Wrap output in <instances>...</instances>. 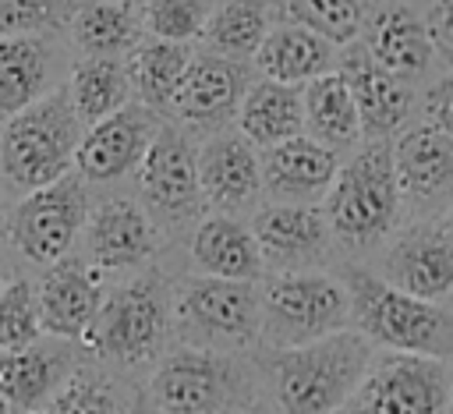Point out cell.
<instances>
[{"label":"cell","mask_w":453,"mask_h":414,"mask_svg":"<svg viewBox=\"0 0 453 414\" xmlns=\"http://www.w3.org/2000/svg\"><path fill=\"white\" fill-rule=\"evenodd\" d=\"M372 354L375 343L354 326L290 347L258 343L251 354L258 400L273 414H336L357 389Z\"/></svg>","instance_id":"6da1fadb"},{"label":"cell","mask_w":453,"mask_h":414,"mask_svg":"<svg viewBox=\"0 0 453 414\" xmlns=\"http://www.w3.org/2000/svg\"><path fill=\"white\" fill-rule=\"evenodd\" d=\"M350 294V326L382 350H411L453 361V308L407 294L372 269L343 272Z\"/></svg>","instance_id":"7a4b0ae2"},{"label":"cell","mask_w":453,"mask_h":414,"mask_svg":"<svg viewBox=\"0 0 453 414\" xmlns=\"http://www.w3.org/2000/svg\"><path fill=\"white\" fill-rule=\"evenodd\" d=\"M149 400L163 414H244L258 400L251 357L205 347H173L156 357Z\"/></svg>","instance_id":"3957f363"},{"label":"cell","mask_w":453,"mask_h":414,"mask_svg":"<svg viewBox=\"0 0 453 414\" xmlns=\"http://www.w3.org/2000/svg\"><path fill=\"white\" fill-rule=\"evenodd\" d=\"M400 202L403 195L393 173L389 138H365L350 159H340V170L322 198V212L333 241L347 248H372L396 226Z\"/></svg>","instance_id":"277c9868"},{"label":"cell","mask_w":453,"mask_h":414,"mask_svg":"<svg viewBox=\"0 0 453 414\" xmlns=\"http://www.w3.org/2000/svg\"><path fill=\"white\" fill-rule=\"evenodd\" d=\"M258 280L191 272L170 287V333L188 347L244 354L258 343Z\"/></svg>","instance_id":"5b68a950"},{"label":"cell","mask_w":453,"mask_h":414,"mask_svg":"<svg viewBox=\"0 0 453 414\" xmlns=\"http://www.w3.org/2000/svg\"><path fill=\"white\" fill-rule=\"evenodd\" d=\"M81 131L67 88H50L0 124V180L21 195L57 180L74 166Z\"/></svg>","instance_id":"8992f818"},{"label":"cell","mask_w":453,"mask_h":414,"mask_svg":"<svg viewBox=\"0 0 453 414\" xmlns=\"http://www.w3.org/2000/svg\"><path fill=\"white\" fill-rule=\"evenodd\" d=\"M166 336L170 287L159 269H145L103 297L81 347L106 364H145L159 357Z\"/></svg>","instance_id":"52a82bcc"},{"label":"cell","mask_w":453,"mask_h":414,"mask_svg":"<svg viewBox=\"0 0 453 414\" xmlns=\"http://www.w3.org/2000/svg\"><path fill=\"white\" fill-rule=\"evenodd\" d=\"M258 297H262L258 343L265 347L308 343L350 326V294L343 280L326 272H311V269L269 272V280L258 287Z\"/></svg>","instance_id":"ba28073f"},{"label":"cell","mask_w":453,"mask_h":414,"mask_svg":"<svg viewBox=\"0 0 453 414\" xmlns=\"http://www.w3.org/2000/svg\"><path fill=\"white\" fill-rule=\"evenodd\" d=\"M449 386V361L375 347L357 389L336 414H446Z\"/></svg>","instance_id":"9c48e42d"},{"label":"cell","mask_w":453,"mask_h":414,"mask_svg":"<svg viewBox=\"0 0 453 414\" xmlns=\"http://www.w3.org/2000/svg\"><path fill=\"white\" fill-rule=\"evenodd\" d=\"M85 219L88 188L78 170H67L57 180L25 191V198L7 216V241L25 262L50 265L74 248Z\"/></svg>","instance_id":"30bf717a"},{"label":"cell","mask_w":453,"mask_h":414,"mask_svg":"<svg viewBox=\"0 0 453 414\" xmlns=\"http://www.w3.org/2000/svg\"><path fill=\"white\" fill-rule=\"evenodd\" d=\"M134 180L138 198L156 223H184L202 209L195 145L177 124H159L134 166Z\"/></svg>","instance_id":"8fae6325"},{"label":"cell","mask_w":453,"mask_h":414,"mask_svg":"<svg viewBox=\"0 0 453 414\" xmlns=\"http://www.w3.org/2000/svg\"><path fill=\"white\" fill-rule=\"evenodd\" d=\"M248 85H251V71L244 60L223 57L212 50H198L188 60L166 113H173L191 131L212 134V131L226 127V120H234Z\"/></svg>","instance_id":"7c38bea8"},{"label":"cell","mask_w":453,"mask_h":414,"mask_svg":"<svg viewBox=\"0 0 453 414\" xmlns=\"http://www.w3.org/2000/svg\"><path fill=\"white\" fill-rule=\"evenodd\" d=\"M163 113H156L145 103H127L117 113L88 124L78 138L74 149V170L81 173L85 184H113L120 177H127L142 152L149 149V142L159 131Z\"/></svg>","instance_id":"4fadbf2b"},{"label":"cell","mask_w":453,"mask_h":414,"mask_svg":"<svg viewBox=\"0 0 453 414\" xmlns=\"http://www.w3.org/2000/svg\"><path fill=\"white\" fill-rule=\"evenodd\" d=\"M35 297H39L42 333L81 343L106 297L103 269L67 251L64 258L42 265V276L35 280Z\"/></svg>","instance_id":"5bb4252c"},{"label":"cell","mask_w":453,"mask_h":414,"mask_svg":"<svg viewBox=\"0 0 453 414\" xmlns=\"http://www.w3.org/2000/svg\"><path fill=\"white\" fill-rule=\"evenodd\" d=\"M251 234L258 241L262 262L273 272L311 269L333 248V230L326 223L322 205L304 202H273L255 212Z\"/></svg>","instance_id":"9a60e30c"},{"label":"cell","mask_w":453,"mask_h":414,"mask_svg":"<svg viewBox=\"0 0 453 414\" xmlns=\"http://www.w3.org/2000/svg\"><path fill=\"white\" fill-rule=\"evenodd\" d=\"M379 276L428 301L449 297L453 294V230L442 223H414L400 230L382 251Z\"/></svg>","instance_id":"2e32d148"},{"label":"cell","mask_w":453,"mask_h":414,"mask_svg":"<svg viewBox=\"0 0 453 414\" xmlns=\"http://www.w3.org/2000/svg\"><path fill=\"white\" fill-rule=\"evenodd\" d=\"M336 67L343 71V78L350 85V96H354V106H357V117H361V134L365 138H393L414 110L411 81L386 71L361 46V39L340 46Z\"/></svg>","instance_id":"e0dca14e"},{"label":"cell","mask_w":453,"mask_h":414,"mask_svg":"<svg viewBox=\"0 0 453 414\" xmlns=\"http://www.w3.org/2000/svg\"><path fill=\"white\" fill-rule=\"evenodd\" d=\"M195 166H198V188L202 202L212 205L216 212H241L251 209L262 195V163L258 149L234 127L212 131L198 149H195Z\"/></svg>","instance_id":"ac0fdd59"},{"label":"cell","mask_w":453,"mask_h":414,"mask_svg":"<svg viewBox=\"0 0 453 414\" xmlns=\"http://www.w3.org/2000/svg\"><path fill=\"white\" fill-rule=\"evenodd\" d=\"M85 364V347L78 340L39 336L21 350L0 354V396L11 403L14 414L42 410L46 400Z\"/></svg>","instance_id":"d6986e66"},{"label":"cell","mask_w":453,"mask_h":414,"mask_svg":"<svg viewBox=\"0 0 453 414\" xmlns=\"http://www.w3.org/2000/svg\"><path fill=\"white\" fill-rule=\"evenodd\" d=\"M85 234V258L103 272L134 269L159 248V223L149 209L134 198H106L88 209L81 226Z\"/></svg>","instance_id":"ffe728a7"},{"label":"cell","mask_w":453,"mask_h":414,"mask_svg":"<svg viewBox=\"0 0 453 414\" xmlns=\"http://www.w3.org/2000/svg\"><path fill=\"white\" fill-rule=\"evenodd\" d=\"M258 163H262V191L273 202L319 205L340 170V152L301 131L294 138L265 145Z\"/></svg>","instance_id":"44dd1931"},{"label":"cell","mask_w":453,"mask_h":414,"mask_svg":"<svg viewBox=\"0 0 453 414\" xmlns=\"http://www.w3.org/2000/svg\"><path fill=\"white\" fill-rule=\"evenodd\" d=\"M361 46L393 74L403 81H418L428 74L435 50L425 28V18H418L407 4L400 0H382L375 4L372 14H365L361 28Z\"/></svg>","instance_id":"7402d4cb"},{"label":"cell","mask_w":453,"mask_h":414,"mask_svg":"<svg viewBox=\"0 0 453 414\" xmlns=\"http://www.w3.org/2000/svg\"><path fill=\"white\" fill-rule=\"evenodd\" d=\"M393 173L400 195L411 202H432L453 188V138L435 124L400 127L389 142Z\"/></svg>","instance_id":"603a6c76"},{"label":"cell","mask_w":453,"mask_h":414,"mask_svg":"<svg viewBox=\"0 0 453 414\" xmlns=\"http://www.w3.org/2000/svg\"><path fill=\"white\" fill-rule=\"evenodd\" d=\"M188 258L195 272L223 280H262L265 272L251 223H241L230 212H212L191 230Z\"/></svg>","instance_id":"cb8c5ba5"},{"label":"cell","mask_w":453,"mask_h":414,"mask_svg":"<svg viewBox=\"0 0 453 414\" xmlns=\"http://www.w3.org/2000/svg\"><path fill=\"white\" fill-rule=\"evenodd\" d=\"M336 53H340V46H333L319 32L283 18L280 25H269V32L258 42L251 60H255L262 78H276V81H287V85H304L315 74L336 67Z\"/></svg>","instance_id":"d4e9b609"},{"label":"cell","mask_w":453,"mask_h":414,"mask_svg":"<svg viewBox=\"0 0 453 414\" xmlns=\"http://www.w3.org/2000/svg\"><path fill=\"white\" fill-rule=\"evenodd\" d=\"M57 50L46 35H4L0 39V120L42 99L53 85Z\"/></svg>","instance_id":"484cf974"},{"label":"cell","mask_w":453,"mask_h":414,"mask_svg":"<svg viewBox=\"0 0 453 414\" xmlns=\"http://www.w3.org/2000/svg\"><path fill=\"white\" fill-rule=\"evenodd\" d=\"M301 113H304V131L315 142L329 145L333 152H343L365 142L361 117L340 67H329L301 85Z\"/></svg>","instance_id":"4316f807"},{"label":"cell","mask_w":453,"mask_h":414,"mask_svg":"<svg viewBox=\"0 0 453 414\" xmlns=\"http://www.w3.org/2000/svg\"><path fill=\"white\" fill-rule=\"evenodd\" d=\"M234 124L255 149H265V145H276L283 138L301 134L304 131L301 85H287V81H276V78L251 81L241 96Z\"/></svg>","instance_id":"83f0119b"},{"label":"cell","mask_w":453,"mask_h":414,"mask_svg":"<svg viewBox=\"0 0 453 414\" xmlns=\"http://www.w3.org/2000/svg\"><path fill=\"white\" fill-rule=\"evenodd\" d=\"M64 28L85 57H124L142 39V14L134 0H81Z\"/></svg>","instance_id":"f1b7e54d"},{"label":"cell","mask_w":453,"mask_h":414,"mask_svg":"<svg viewBox=\"0 0 453 414\" xmlns=\"http://www.w3.org/2000/svg\"><path fill=\"white\" fill-rule=\"evenodd\" d=\"M191 53H195L191 42H173V39H156V35L138 39L124 60L131 96L138 103L152 106L156 113H166Z\"/></svg>","instance_id":"f546056e"},{"label":"cell","mask_w":453,"mask_h":414,"mask_svg":"<svg viewBox=\"0 0 453 414\" xmlns=\"http://www.w3.org/2000/svg\"><path fill=\"white\" fill-rule=\"evenodd\" d=\"M64 88H67V99L81 127L131 103V81H127V67L120 57H81L71 67Z\"/></svg>","instance_id":"4dcf8cb0"},{"label":"cell","mask_w":453,"mask_h":414,"mask_svg":"<svg viewBox=\"0 0 453 414\" xmlns=\"http://www.w3.org/2000/svg\"><path fill=\"white\" fill-rule=\"evenodd\" d=\"M269 25H273V0H223L216 11H209L198 39L212 53L251 60Z\"/></svg>","instance_id":"1f68e13d"},{"label":"cell","mask_w":453,"mask_h":414,"mask_svg":"<svg viewBox=\"0 0 453 414\" xmlns=\"http://www.w3.org/2000/svg\"><path fill=\"white\" fill-rule=\"evenodd\" d=\"M127 389L113 372L78 364V372L46 400L42 414H127Z\"/></svg>","instance_id":"d6a6232c"},{"label":"cell","mask_w":453,"mask_h":414,"mask_svg":"<svg viewBox=\"0 0 453 414\" xmlns=\"http://www.w3.org/2000/svg\"><path fill=\"white\" fill-rule=\"evenodd\" d=\"M287 21H297L333 46H347L361 39L365 28V0H280Z\"/></svg>","instance_id":"836d02e7"},{"label":"cell","mask_w":453,"mask_h":414,"mask_svg":"<svg viewBox=\"0 0 453 414\" xmlns=\"http://www.w3.org/2000/svg\"><path fill=\"white\" fill-rule=\"evenodd\" d=\"M39 336H42V318H39L35 280L11 276L0 287V354L21 350Z\"/></svg>","instance_id":"e575fe53"},{"label":"cell","mask_w":453,"mask_h":414,"mask_svg":"<svg viewBox=\"0 0 453 414\" xmlns=\"http://www.w3.org/2000/svg\"><path fill=\"white\" fill-rule=\"evenodd\" d=\"M142 32L173 42H195L209 18V0H142Z\"/></svg>","instance_id":"d590c367"},{"label":"cell","mask_w":453,"mask_h":414,"mask_svg":"<svg viewBox=\"0 0 453 414\" xmlns=\"http://www.w3.org/2000/svg\"><path fill=\"white\" fill-rule=\"evenodd\" d=\"M71 0H0V39L4 35H50L67 25Z\"/></svg>","instance_id":"8d00e7d4"},{"label":"cell","mask_w":453,"mask_h":414,"mask_svg":"<svg viewBox=\"0 0 453 414\" xmlns=\"http://www.w3.org/2000/svg\"><path fill=\"white\" fill-rule=\"evenodd\" d=\"M425 28L435 57H442L453 67V0H432L425 11Z\"/></svg>","instance_id":"74e56055"},{"label":"cell","mask_w":453,"mask_h":414,"mask_svg":"<svg viewBox=\"0 0 453 414\" xmlns=\"http://www.w3.org/2000/svg\"><path fill=\"white\" fill-rule=\"evenodd\" d=\"M425 120L442 127L453 138V71L428 85V92H425Z\"/></svg>","instance_id":"f35d334b"},{"label":"cell","mask_w":453,"mask_h":414,"mask_svg":"<svg viewBox=\"0 0 453 414\" xmlns=\"http://www.w3.org/2000/svg\"><path fill=\"white\" fill-rule=\"evenodd\" d=\"M127 414H163L152 400H131V407H127Z\"/></svg>","instance_id":"ab89813d"},{"label":"cell","mask_w":453,"mask_h":414,"mask_svg":"<svg viewBox=\"0 0 453 414\" xmlns=\"http://www.w3.org/2000/svg\"><path fill=\"white\" fill-rule=\"evenodd\" d=\"M11 276H14V272L7 269V258H4V251H0V287H4V283H7Z\"/></svg>","instance_id":"60d3db41"},{"label":"cell","mask_w":453,"mask_h":414,"mask_svg":"<svg viewBox=\"0 0 453 414\" xmlns=\"http://www.w3.org/2000/svg\"><path fill=\"white\" fill-rule=\"evenodd\" d=\"M0 414H14V410H11V403H7L4 396H0Z\"/></svg>","instance_id":"b9f144b4"},{"label":"cell","mask_w":453,"mask_h":414,"mask_svg":"<svg viewBox=\"0 0 453 414\" xmlns=\"http://www.w3.org/2000/svg\"><path fill=\"white\" fill-rule=\"evenodd\" d=\"M446 226H449V230H453V209H449V216H446Z\"/></svg>","instance_id":"7bdbcfd3"},{"label":"cell","mask_w":453,"mask_h":414,"mask_svg":"<svg viewBox=\"0 0 453 414\" xmlns=\"http://www.w3.org/2000/svg\"><path fill=\"white\" fill-rule=\"evenodd\" d=\"M446 410H449V414H453V386H449V407H446Z\"/></svg>","instance_id":"ee69618b"},{"label":"cell","mask_w":453,"mask_h":414,"mask_svg":"<svg viewBox=\"0 0 453 414\" xmlns=\"http://www.w3.org/2000/svg\"><path fill=\"white\" fill-rule=\"evenodd\" d=\"M0 219H4V195H0Z\"/></svg>","instance_id":"f6af8a7d"},{"label":"cell","mask_w":453,"mask_h":414,"mask_svg":"<svg viewBox=\"0 0 453 414\" xmlns=\"http://www.w3.org/2000/svg\"><path fill=\"white\" fill-rule=\"evenodd\" d=\"M21 414H42V410H21Z\"/></svg>","instance_id":"bcb514c9"},{"label":"cell","mask_w":453,"mask_h":414,"mask_svg":"<svg viewBox=\"0 0 453 414\" xmlns=\"http://www.w3.org/2000/svg\"><path fill=\"white\" fill-rule=\"evenodd\" d=\"M365 4H368V0H365ZM375 4H382V0H375Z\"/></svg>","instance_id":"7dc6e473"},{"label":"cell","mask_w":453,"mask_h":414,"mask_svg":"<svg viewBox=\"0 0 453 414\" xmlns=\"http://www.w3.org/2000/svg\"><path fill=\"white\" fill-rule=\"evenodd\" d=\"M449 297H453V294H449Z\"/></svg>","instance_id":"c3c4849f"}]
</instances>
